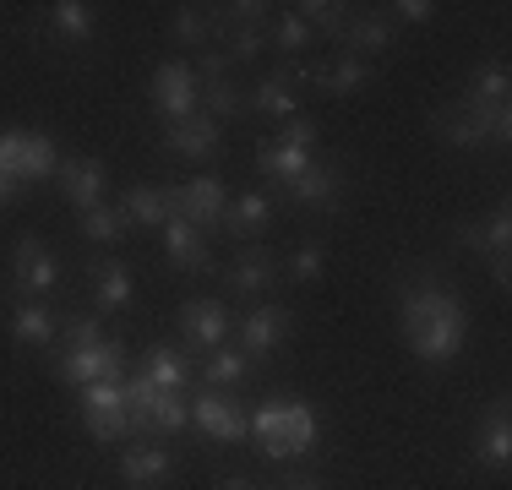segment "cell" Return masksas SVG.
Here are the masks:
<instances>
[{
	"label": "cell",
	"instance_id": "6da1fadb",
	"mask_svg": "<svg viewBox=\"0 0 512 490\" xmlns=\"http://www.w3.org/2000/svg\"><path fill=\"white\" fill-rule=\"evenodd\" d=\"M404 338L414 343V354L431 360V365L453 360L463 349V338H469V311H463L458 289L436 284V278L404 289Z\"/></svg>",
	"mask_w": 512,
	"mask_h": 490
},
{
	"label": "cell",
	"instance_id": "7a4b0ae2",
	"mask_svg": "<svg viewBox=\"0 0 512 490\" xmlns=\"http://www.w3.org/2000/svg\"><path fill=\"white\" fill-rule=\"evenodd\" d=\"M251 436L262 441L267 458H306V452H316V441H322V420L300 398H267L251 414Z\"/></svg>",
	"mask_w": 512,
	"mask_h": 490
},
{
	"label": "cell",
	"instance_id": "3957f363",
	"mask_svg": "<svg viewBox=\"0 0 512 490\" xmlns=\"http://www.w3.org/2000/svg\"><path fill=\"white\" fill-rule=\"evenodd\" d=\"M436 137L453 142V147H485V142H507L512 137V115L507 104H474V98H458V104H447L442 115L431 120Z\"/></svg>",
	"mask_w": 512,
	"mask_h": 490
},
{
	"label": "cell",
	"instance_id": "277c9868",
	"mask_svg": "<svg viewBox=\"0 0 512 490\" xmlns=\"http://www.w3.org/2000/svg\"><path fill=\"white\" fill-rule=\"evenodd\" d=\"M186 403H191V425H197L207 441H218V447H235V441H246L251 414H246V403H235L229 392L202 387L197 398H186Z\"/></svg>",
	"mask_w": 512,
	"mask_h": 490
},
{
	"label": "cell",
	"instance_id": "5b68a950",
	"mask_svg": "<svg viewBox=\"0 0 512 490\" xmlns=\"http://www.w3.org/2000/svg\"><path fill=\"white\" fill-rule=\"evenodd\" d=\"M0 169H6L11 180H44L60 169L55 158V142L44 137V131H0Z\"/></svg>",
	"mask_w": 512,
	"mask_h": 490
},
{
	"label": "cell",
	"instance_id": "8992f818",
	"mask_svg": "<svg viewBox=\"0 0 512 490\" xmlns=\"http://www.w3.org/2000/svg\"><path fill=\"white\" fill-rule=\"evenodd\" d=\"M60 376H66L71 387L115 382V376H126V343L99 338V343H82V349H66L60 354Z\"/></svg>",
	"mask_w": 512,
	"mask_h": 490
},
{
	"label": "cell",
	"instance_id": "52a82bcc",
	"mask_svg": "<svg viewBox=\"0 0 512 490\" xmlns=\"http://www.w3.org/2000/svg\"><path fill=\"white\" fill-rule=\"evenodd\" d=\"M11 289H17L22 300H44V294H55L60 289L55 251H44L39 240H17V251H11Z\"/></svg>",
	"mask_w": 512,
	"mask_h": 490
},
{
	"label": "cell",
	"instance_id": "ba28073f",
	"mask_svg": "<svg viewBox=\"0 0 512 490\" xmlns=\"http://www.w3.org/2000/svg\"><path fill=\"white\" fill-rule=\"evenodd\" d=\"M197 98H202V82L191 66H180V60H164V66L153 71V104L164 120H186L197 115Z\"/></svg>",
	"mask_w": 512,
	"mask_h": 490
},
{
	"label": "cell",
	"instance_id": "9c48e42d",
	"mask_svg": "<svg viewBox=\"0 0 512 490\" xmlns=\"http://www.w3.org/2000/svg\"><path fill=\"white\" fill-rule=\"evenodd\" d=\"M284 196H289L295 207L327 213V207H338V196H344V169L327 164V158H311V164H306V169H300V175L284 186Z\"/></svg>",
	"mask_w": 512,
	"mask_h": 490
},
{
	"label": "cell",
	"instance_id": "30bf717a",
	"mask_svg": "<svg viewBox=\"0 0 512 490\" xmlns=\"http://www.w3.org/2000/svg\"><path fill=\"white\" fill-rule=\"evenodd\" d=\"M224 207H229V191H224V180L218 175H197V180H186V186L175 191V213L186 218L191 229H218V218H224Z\"/></svg>",
	"mask_w": 512,
	"mask_h": 490
},
{
	"label": "cell",
	"instance_id": "8fae6325",
	"mask_svg": "<svg viewBox=\"0 0 512 490\" xmlns=\"http://www.w3.org/2000/svg\"><path fill=\"white\" fill-rule=\"evenodd\" d=\"M180 333H186V343L197 354H213V349H224V338H229V305L218 300H186L180 305Z\"/></svg>",
	"mask_w": 512,
	"mask_h": 490
},
{
	"label": "cell",
	"instance_id": "7c38bea8",
	"mask_svg": "<svg viewBox=\"0 0 512 490\" xmlns=\"http://www.w3.org/2000/svg\"><path fill=\"white\" fill-rule=\"evenodd\" d=\"M289 338V311L273 300H256L246 316H240V354L256 360V354H273L278 343Z\"/></svg>",
	"mask_w": 512,
	"mask_h": 490
},
{
	"label": "cell",
	"instance_id": "4fadbf2b",
	"mask_svg": "<svg viewBox=\"0 0 512 490\" xmlns=\"http://www.w3.org/2000/svg\"><path fill=\"white\" fill-rule=\"evenodd\" d=\"M164 147L175 158H191V164H207V158L224 153V142H218V120H207L202 109L186 120H169L164 126Z\"/></svg>",
	"mask_w": 512,
	"mask_h": 490
},
{
	"label": "cell",
	"instance_id": "5bb4252c",
	"mask_svg": "<svg viewBox=\"0 0 512 490\" xmlns=\"http://www.w3.org/2000/svg\"><path fill=\"white\" fill-rule=\"evenodd\" d=\"M273 284H278V256L267 251V245H246V251L229 262V273H224V289L246 294V300H262Z\"/></svg>",
	"mask_w": 512,
	"mask_h": 490
},
{
	"label": "cell",
	"instance_id": "9a60e30c",
	"mask_svg": "<svg viewBox=\"0 0 512 490\" xmlns=\"http://www.w3.org/2000/svg\"><path fill=\"white\" fill-rule=\"evenodd\" d=\"M398 39V22L393 17H376V11H365V17H349L344 33H338V44H344L349 60H365L371 66V55H387Z\"/></svg>",
	"mask_w": 512,
	"mask_h": 490
},
{
	"label": "cell",
	"instance_id": "2e32d148",
	"mask_svg": "<svg viewBox=\"0 0 512 490\" xmlns=\"http://www.w3.org/2000/svg\"><path fill=\"white\" fill-rule=\"evenodd\" d=\"M175 474V452L169 447H153V441H142V447H126L120 452V480L131 490H158Z\"/></svg>",
	"mask_w": 512,
	"mask_h": 490
},
{
	"label": "cell",
	"instance_id": "e0dca14e",
	"mask_svg": "<svg viewBox=\"0 0 512 490\" xmlns=\"http://www.w3.org/2000/svg\"><path fill=\"white\" fill-rule=\"evenodd\" d=\"M44 33H50L55 44H93V33H99V11L82 6V0H60V6L44 11Z\"/></svg>",
	"mask_w": 512,
	"mask_h": 490
},
{
	"label": "cell",
	"instance_id": "ac0fdd59",
	"mask_svg": "<svg viewBox=\"0 0 512 490\" xmlns=\"http://www.w3.org/2000/svg\"><path fill=\"white\" fill-rule=\"evenodd\" d=\"M55 180H60V191H66V202L77 207H99V196H104V164L99 158H66V164L55 169Z\"/></svg>",
	"mask_w": 512,
	"mask_h": 490
},
{
	"label": "cell",
	"instance_id": "d6986e66",
	"mask_svg": "<svg viewBox=\"0 0 512 490\" xmlns=\"http://www.w3.org/2000/svg\"><path fill=\"white\" fill-rule=\"evenodd\" d=\"M306 82L311 88H327L333 98H349V93H360L365 82H371V66H365V60H349V55H333L327 66L306 60Z\"/></svg>",
	"mask_w": 512,
	"mask_h": 490
},
{
	"label": "cell",
	"instance_id": "ffe728a7",
	"mask_svg": "<svg viewBox=\"0 0 512 490\" xmlns=\"http://www.w3.org/2000/svg\"><path fill=\"white\" fill-rule=\"evenodd\" d=\"M169 213H175V191H164V186H131L126 202H120V218L137 229H164Z\"/></svg>",
	"mask_w": 512,
	"mask_h": 490
},
{
	"label": "cell",
	"instance_id": "44dd1931",
	"mask_svg": "<svg viewBox=\"0 0 512 490\" xmlns=\"http://www.w3.org/2000/svg\"><path fill=\"white\" fill-rule=\"evenodd\" d=\"M507 458H512V425H507V409L496 403L474 431V463L480 469H507Z\"/></svg>",
	"mask_w": 512,
	"mask_h": 490
},
{
	"label": "cell",
	"instance_id": "7402d4cb",
	"mask_svg": "<svg viewBox=\"0 0 512 490\" xmlns=\"http://www.w3.org/2000/svg\"><path fill=\"white\" fill-rule=\"evenodd\" d=\"M93 300H99V311H126L131 294H137V284H131V267L126 262H93Z\"/></svg>",
	"mask_w": 512,
	"mask_h": 490
},
{
	"label": "cell",
	"instance_id": "603a6c76",
	"mask_svg": "<svg viewBox=\"0 0 512 490\" xmlns=\"http://www.w3.org/2000/svg\"><path fill=\"white\" fill-rule=\"evenodd\" d=\"M164 256L175 267H191V273H197V267H207V235H202V229H191L180 213H169V224H164Z\"/></svg>",
	"mask_w": 512,
	"mask_h": 490
},
{
	"label": "cell",
	"instance_id": "cb8c5ba5",
	"mask_svg": "<svg viewBox=\"0 0 512 490\" xmlns=\"http://www.w3.org/2000/svg\"><path fill=\"white\" fill-rule=\"evenodd\" d=\"M246 109H256L262 120H289L295 115V82H289L284 71H267V77L246 93Z\"/></svg>",
	"mask_w": 512,
	"mask_h": 490
},
{
	"label": "cell",
	"instance_id": "d4e9b609",
	"mask_svg": "<svg viewBox=\"0 0 512 490\" xmlns=\"http://www.w3.org/2000/svg\"><path fill=\"white\" fill-rule=\"evenodd\" d=\"M11 338L22 343V349H50L55 343V311L44 300H28L11 311Z\"/></svg>",
	"mask_w": 512,
	"mask_h": 490
},
{
	"label": "cell",
	"instance_id": "484cf974",
	"mask_svg": "<svg viewBox=\"0 0 512 490\" xmlns=\"http://www.w3.org/2000/svg\"><path fill=\"white\" fill-rule=\"evenodd\" d=\"M142 376H148L158 392H186L191 365H186V354H180L175 343H153V349H148V365H142Z\"/></svg>",
	"mask_w": 512,
	"mask_h": 490
},
{
	"label": "cell",
	"instance_id": "4316f807",
	"mask_svg": "<svg viewBox=\"0 0 512 490\" xmlns=\"http://www.w3.org/2000/svg\"><path fill=\"white\" fill-rule=\"evenodd\" d=\"M224 224H229V235L251 240L256 229L273 224V196H267V191H246V196H235V202L224 207Z\"/></svg>",
	"mask_w": 512,
	"mask_h": 490
},
{
	"label": "cell",
	"instance_id": "83f0119b",
	"mask_svg": "<svg viewBox=\"0 0 512 490\" xmlns=\"http://www.w3.org/2000/svg\"><path fill=\"white\" fill-rule=\"evenodd\" d=\"M197 104H202V115H207V120H218V126H229V120L246 115V93L235 88V77H207Z\"/></svg>",
	"mask_w": 512,
	"mask_h": 490
},
{
	"label": "cell",
	"instance_id": "f1b7e54d",
	"mask_svg": "<svg viewBox=\"0 0 512 490\" xmlns=\"http://www.w3.org/2000/svg\"><path fill=\"white\" fill-rule=\"evenodd\" d=\"M306 164H311L306 147H284V142H262V147H256V169H262L273 186H289Z\"/></svg>",
	"mask_w": 512,
	"mask_h": 490
},
{
	"label": "cell",
	"instance_id": "f546056e",
	"mask_svg": "<svg viewBox=\"0 0 512 490\" xmlns=\"http://www.w3.org/2000/svg\"><path fill=\"white\" fill-rule=\"evenodd\" d=\"M246 371H251V360L240 349H213L202 360V382L213 387V392H229V387H240L246 382Z\"/></svg>",
	"mask_w": 512,
	"mask_h": 490
},
{
	"label": "cell",
	"instance_id": "4dcf8cb0",
	"mask_svg": "<svg viewBox=\"0 0 512 490\" xmlns=\"http://www.w3.org/2000/svg\"><path fill=\"white\" fill-rule=\"evenodd\" d=\"M77 229H82V240H88V245H115L120 235H126V218H120V207H82V213H77Z\"/></svg>",
	"mask_w": 512,
	"mask_h": 490
},
{
	"label": "cell",
	"instance_id": "1f68e13d",
	"mask_svg": "<svg viewBox=\"0 0 512 490\" xmlns=\"http://www.w3.org/2000/svg\"><path fill=\"white\" fill-rule=\"evenodd\" d=\"M507 88H512L507 60H485V66L469 71V93L463 98H474V104H507Z\"/></svg>",
	"mask_w": 512,
	"mask_h": 490
},
{
	"label": "cell",
	"instance_id": "d6a6232c",
	"mask_svg": "<svg viewBox=\"0 0 512 490\" xmlns=\"http://www.w3.org/2000/svg\"><path fill=\"white\" fill-rule=\"evenodd\" d=\"M169 39L180 49H202L213 39V17H207L202 6H175V17H169Z\"/></svg>",
	"mask_w": 512,
	"mask_h": 490
},
{
	"label": "cell",
	"instance_id": "836d02e7",
	"mask_svg": "<svg viewBox=\"0 0 512 490\" xmlns=\"http://www.w3.org/2000/svg\"><path fill=\"white\" fill-rule=\"evenodd\" d=\"M82 431L93 441H104V447H115V441H131V414L126 409H82Z\"/></svg>",
	"mask_w": 512,
	"mask_h": 490
},
{
	"label": "cell",
	"instance_id": "e575fe53",
	"mask_svg": "<svg viewBox=\"0 0 512 490\" xmlns=\"http://www.w3.org/2000/svg\"><path fill=\"white\" fill-rule=\"evenodd\" d=\"M213 33L229 60H256L267 49V28H224V22H213Z\"/></svg>",
	"mask_w": 512,
	"mask_h": 490
},
{
	"label": "cell",
	"instance_id": "d590c367",
	"mask_svg": "<svg viewBox=\"0 0 512 490\" xmlns=\"http://www.w3.org/2000/svg\"><path fill=\"white\" fill-rule=\"evenodd\" d=\"M295 17L306 22L311 33H327V39H338V33H344V6H333V0H306Z\"/></svg>",
	"mask_w": 512,
	"mask_h": 490
},
{
	"label": "cell",
	"instance_id": "8d00e7d4",
	"mask_svg": "<svg viewBox=\"0 0 512 490\" xmlns=\"http://www.w3.org/2000/svg\"><path fill=\"white\" fill-rule=\"evenodd\" d=\"M311 39H316V33H311L306 22L295 17V11H284V17L273 22V44L284 49V55H306V49H311Z\"/></svg>",
	"mask_w": 512,
	"mask_h": 490
},
{
	"label": "cell",
	"instance_id": "74e56055",
	"mask_svg": "<svg viewBox=\"0 0 512 490\" xmlns=\"http://www.w3.org/2000/svg\"><path fill=\"white\" fill-rule=\"evenodd\" d=\"M322 267H327V251L316 240H306L295 256H289V278H295V284H316V278H322Z\"/></svg>",
	"mask_w": 512,
	"mask_h": 490
},
{
	"label": "cell",
	"instance_id": "f35d334b",
	"mask_svg": "<svg viewBox=\"0 0 512 490\" xmlns=\"http://www.w3.org/2000/svg\"><path fill=\"white\" fill-rule=\"evenodd\" d=\"M82 409H126V376L82 387Z\"/></svg>",
	"mask_w": 512,
	"mask_h": 490
},
{
	"label": "cell",
	"instance_id": "ab89813d",
	"mask_svg": "<svg viewBox=\"0 0 512 490\" xmlns=\"http://www.w3.org/2000/svg\"><path fill=\"white\" fill-rule=\"evenodd\" d=\"M453 240H458V251L485 256V262H491V229H485V218H463V224L453 229Z\"/></svg>",
	"mask_w": 512,
	"mask_h": 490
},
{
	"label": "cell",
	"instance_id": "60d3db41",
	"mask_svg": "<svg viewBox=\"0 0 512 490\" xmlns=\"http://www.w3.org/2000/svg\"><path fill=\"white\" fill-rule=\"evenodd\" d=\"M218 22H224V28H267V6L235 0V6H218Z\"/></svg>",
	"mask_w": 512,
	"mask_h": 490
},
{
	"label": "cell",
	"instance_id": "b9f144b4",
	"mask_svg": "<svg viewBox=\"0 0 512 490\" xmlns=\"http://www.w3.org/2000/svg\"><path fill=\"white\" fill-rule=\"evenodd\" d=\"M273 142H284V147H306V153H311V147H316V120H311V115H289V120H284V131H278Z\"/></svg>",
	"mask_w": 512,
	"mask_h": 490
},
{
	"label": "cell",
	"instance_id": "7bdbcfd3",
	"mask_svg": "<svg viewBox=\"0 0 512 490\" xmlns=\"http://www.w3.org/2000/svg\"><path fill=\"white\" fill-rule=\"evenodd\" d=\"M99 338H104L99 316H71L66 322V349H82V343H99Z\"/></svg>",
	"mask_w": 512,
	"mask_h": 490
},
{
	"label": "cell",
	"instance_id": "ee69618b",
	"mask_svg": "<svg viewBox=\"0 0 512 490\" xmlns=\"http://www.w3.org/2000/svg\"><path fill=\"white\" fill-rule=\"evenodd\" d=\"M393 11H398L393 22H431V17H436V6H431V0H398Z\"/></svg>",
	"mask_w": 512,
	"mask_h": 490
},
{
	"label": "cell",
	"instance_id": "f6af8a7d",
	"mask_svg": "<svg viewBox=\"0 0 512 490\" xmlns=\"http://www.w3.org/2000/svg\"><path fill=\"white\" fill-rule=\"evenodd\" d=\"M262 490H327L316 474H284V480H273V485H262Z\"/></svg>",
	"mask_w": 512,
	"mask_h": 490
},
{
	"label": "cell",
	"instance_id": "bcb514c9",
	"mask_svg": "<svg viewBox=\"0 0 512 490\" xmlns=\"http://www.w3.org/2000/svg\"><path fill=\"white\" fill-rule=\"evenodd\" d=\"M229 66H235V60H229L224 49H213V55H202V77H197V82H207V77H229Z\"/></svg>",
	"mask_w": 512,
	"mask_h": 490
},
{
	"label": "cell",
	"instance_id": "7dc6e473",
	"mask_svg": "<svg viewBox=\"0 0 512 490\" xmlns=\"http://www.w3.org/2000/svg\"><path fill=\"white\" fill-rule=\"evenodd\" d=\"M213 490H262V485H256L251 474H218V485H213Z\"/></svg>",
	"mask_w": 512,
	"mask_h": 490
},
{
	"label": "cell",
	"instance_id": "c3c4849f",
	"mask_svg": "<svg viewBox=\"0 0 512 490\" xmlns=\"http://www.w3.org/2000/svg\"><path fill=\"white\" fill-rule=\"evenodd\" d=\"M11 196H17V180H11L6 169H0V202H11Z\"/></svg>",
	"mask_w": 512,
	"mask_h": 490
}]
</instances>
